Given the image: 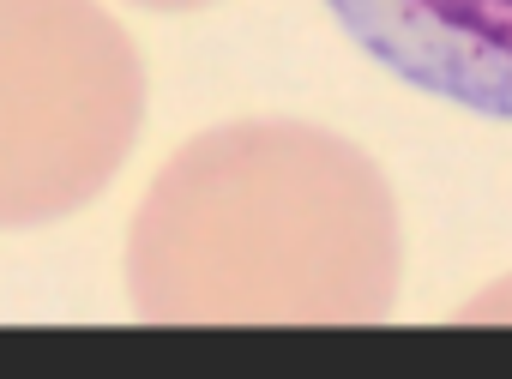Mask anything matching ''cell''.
I'll return each mask as SVG.
<instances>
[{"mask_svg": "<svg viewBox=\"0 0 512 379\" xmlns=\"http://www.w3.org/2000/svg\"><path fill=\"white\" fill-rule=\"evenodd\" d=\"M398 283L392 181L344 133L290 115L193 133L127 229V295L151 325H374Z\"/></svg>", "mask_w": 512, "mask_h": 379, "instance_id": "cell-1", "label": "cell"}, {"mask_svg": "<svg viewBox=\"0 0 512 379\" xmlns=\"http://www.w3.org/2000/svg\"><path fill=\"white\" fill-rule=\"evenodd\" d=\"M145 127V61L103 0H0V229L85 211Z\"/></svg>", "mask_w": 512, "mask_h": 379, "instance_id": "cell-2", "label": "cell"}, {"mask_svg": "<svg viewBox=\"0 0 512 379\" xmlns=\"http://www.w3.org/2000/svg\"><path fill=\"white\" fill-rule=\"evenodd\" d=\"M404 85L512 121V0H326Z\"/></svg>", "mask_w": 512, "mask_h": 379, "instance_id": "cell-3", "label": "cell"}, {"mask_svg": "<svg viewBox=\"0 0 512 379\" xmlns=\"http://www.w3.org/2000/svg\"><path fill=\"white\" fill-rule=\"evenodd\" d=\"M458 319H512V277L488 283L470 307H458Z\"/></svg>", "mask_w": 512, "mask_h": 379, "instance_id": "cell-4", "label": "cell"}, {"mask_svg": "<svg viewBox=\"0 0 512 379\" xmlns=\"http://www.w3.org/2000/svg\"><path fill=\"white\" fill-rule=\"evenodd\" d=\"M133 7H151V13H199L211 0H133Z\"/></svg>", "mask_w": 512, "mask_h": 379, "instance_id": "cell-5", "label": "cell"}]
</instances>
